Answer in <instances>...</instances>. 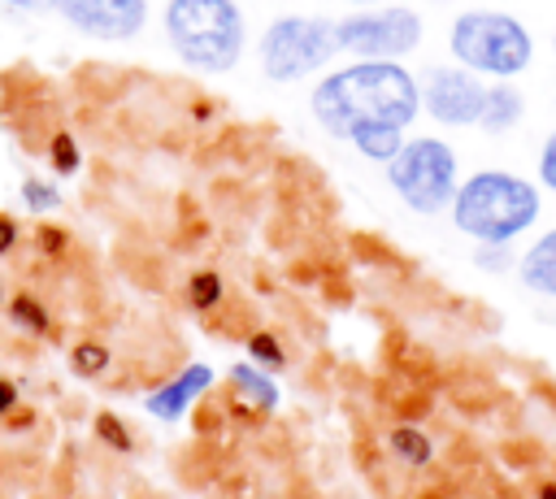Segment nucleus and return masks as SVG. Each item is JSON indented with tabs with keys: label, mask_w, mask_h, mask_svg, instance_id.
<instances>
[{
	"label": "nucleus",
	"mask_w": 556,
	"mask_h": 499,
	"mask_svg": "<svg viewBox=\"0 0 556 499\" xmlns=\"http://www.w3.org/2000/svg\"><path fill=\"white\" fill-rule=\"evenodd\" d=\"M308 113L330 139H348L356 126L387 121V126H413L421 113V87L417 74L404 61H348L339 69H326L308 91Z\"/></svg>",
	"instance_id": "f257e3e1"
},
{
	"label": "nucleus",
	"mask_w": 556,
	"mask_h": 499,
	"mask_svg": "<svg viewBox=\"0 0 556 499\" xmlns=\"http://www.w3.org/2000/svg\"><path fill=\"white\" fill-rule=\"evenodd\" d=\"M447 213L456 234L473 243H517L526 230H534L543 195L513 169H473L469 178H460Z\"/></svg>",
	"instance_id": "f03ea898"
},
{
	"label": "nucleus",
	"mask_w": 556,
	"mask_h": 499,
	"mask_svg": "<svg viewBox=\"0 0 556 499\" xmlns=\"http://www.w3.org/2000/svg\"><path fill=\"white\" fill-rule=\"evenodd\" d=\"M174 56L200 74H230L248 48V17L235 0H169L161 13Z\"/></svg>",
	"instance_id": "7ed1b4c3"
},
{
	"label": "nucleus",
	"mask_w": 556,
	"mask_h": 499,
	"mask_svg": "<svg viewBox=\"0 0 556 499\" xmlns=\"http://www.w3.org/2000/svg\"><path fill=\"white\" fill-rule=\"evenodd\" d=\"M447 52L482 78H517L534 61V35L504 9H460L447 26Z\"/></svg>",
	"instance_id": "20e7f679"
},
{
	"label": "nucleus",
	"mask_w": 556,
	"mask_h": 499,
	"mask_svg": "<svg viewBox=\"0 0 556 499\" xmlns=\"http://www.w3.org/2000/svg\"><path fill=\"white\" fill-rule=\"evenodd\" d=\"M334 56V17L321 13H278L256 39V65L269 82H304L313 74H326Z\"/></svg>",
	"instance_id": "39448f33"
},
{
	"label": "nucleus",
	"mask_w": 556,
	"mask_h": 499,
	"mask_svg": "<svg viewBox=\"0 0 556 499\" xmlns=\"http://www.w3.org/2000/svg\"><path fill=\"white\" fill-rule=\"evenodd\" d=\"M387 182L408 213L439 217V213H447V204L460 187V156L439 135H408L404 148L387 161Z\"/></svg>",
	"instance_id": "423d86ee"
},
{
	"label": "nucleus",
	"mask_w": 556,
	"mask_h": 499,
	"mask_svg": "<svg viewBox=\"0 0 556 499\" xmlns=\"http://www.w3.org/2000/svg\"><path fill=\"white\" fill-rule=\"evenodd\" d=\"M334 39L339 52L356 61H404L421 48L426 22L408 4H356L352 13L334 17Z\"/></svg>",
	"instance_id": "0eeeda50"
},
{
	"label": "nucleus",
	"mask_w": 556,
	"mask_h": 499,
	"mask_svg": "<svg viewBox=\"0 0 556 499\" xmlns=\"http://www.w3.org/2000/svg\"><path fill=\"white\" fill-rule=\"evenodd\" d=\"M421 113L434 121V126H452V130H465V126H478V113H482V95H486V78L447 61V65H430L421 78Z\"/></svg>",
	"instance_id": "6e6552de"
},
{
	"label": "nucleus",
	"mask_w": 556,
	"mask_h": 499,
	"mask_svg": "<svg viewBox=\"0 0 556 499\" xmlns=\"http://www.w3.org/2000/svg\"><path fill=\"white\" fill-rule=\"evenodd\" d=\"M52 9L87 39L122 43L148 26V0H52Z\"/></svg>",
	"instance_id": "1a4fd4ad"
},
{
	"label": "nucleus",
	"mask_w": 556,
	"mask_h": 499,
	"mask_svg": "<svg viewBox=\"0 0 556 499\" xmlns=\"http://www.w3.org/2000/svg\"><path fill=\"white\" fill-rule=\"evenodd\" d=\"M208 386H213V369L208 364H187L182 373H174V382H165L161 391L148 395V412L161 417V421H178Z\"/></svg>",
	"instance_id": "9d476101"
},
{
	"label": "nucleus",
	"mask_w": 556,
	"mask_h": 499,
	"mask_svg": "<svg viewBox=\"0 0 556 499\" xmlns=\"http://www.w3.org/2000/svg\"><path fill=\"white\" fill-rule=\"evenodd\" d=\"M526 117V95L513 78H491L486 95H482V113H478V130L482 135H508L517 130Z\"/></svg>",
	"instance_id": "9b49d317"
},
{
	"label": "nucleus",
	"mask_w": 556,
	"mask_h": 499,
	"mask_svg": "<svg viewBox=\"0 0 556 499\" xmlns=\"http://www.w3.org/2000/svg\"><path fill=\"white\" fill-rule=\"evenodd\" d=\"M517 278L526 291L556 299V226L530 239V247L517 256Z\"/></svg>",
	"instance_id": "f8f14e48"
},
{
	"label": "nucleus",
	"mask_w": 556,
	"mask_h": 499,
	"mask_svg": "<svg viewBox=\"0 0 556 499\" xmlns=\"http://www.w3.org/2000/svg\"><path fill=\"white\" fill-rule=\"evenodd\" d=\"M404 139H408V130L404 126H387V121H369V126H356L343 143H352L365 161H374V165H387L400 148H404Z\"/></svg>",
	"instance_id": "ddd939ff"
},
{
	"label": "nucleus",
	"mask_w": 556,
	"mask_h": 499,
	"mask_svg": "<svg viewBox=\"0 0 556 499\" xmlns=\"http://www.w3.org/2000/svg\"><path fill=\"white\" fill-rule=\"evenodd\" d=\"M230 386L235 395L243 399V408H256V412H269L278 404V382L269 373H261L256 364H235L230 369Z\"/></svg>",
	"instance_id": "4468645a"
},
{
	"label": "nucleus",
	"mask_w": 556,
	"mask_h": 499,
	"mask_svg": "<svg viewBox=\"0 0 556 499\" xmlns=\"http://www.w3.org/2000/svg\"><path fill=\"white\" fill-rule=\"evenodd\" d=\"M387 447H391L404 464H413V469H417V464H430V451H434V447H430V438H426L417 425H395Z\"/></svg>",
	"instance_id": "2eb2a0df"
},
{
	"label": "nucleus",
	"mask_w": 556,
	"mask_h": 499,
	"mask_svg": "<svg viewBox=\"0 0 556 499\" xmlns=\"http://www.w3.org/2000/svg\"><path fill=\"white\" fill-rule=\"evenodd\" d=\"M473 265H478V269H491V273H500V269H517L513 243H478V247H473Z\"/></svg>",
	"instance_id": "dca6fc26"
},
{
	"label": "nucleus",
	"mask_w": 556,
	"mask_h": 499,
	"mask_svg": "<svg viewBox=\"0 0 556 499\" xmlns=\"http://www.w3.org/2000/svg\"><path fill=\"white\" fill-rule=\"evenodd\" d=\"M70 364H74V373L91 378V373H104V364H109V351H104L100 343H78V347L70 351Z\"/></svg>",
	"instance_id": "f3484780"
},
{
	"label": "nucleus",
	"mask_w": 556,
	"mask_h": 499,
	"mask_svg": "<svg viewBox=\"0 0 556 499\" xmlns=\"http://www.w3.org/2000/svg\"><path fill=\"white\" fill-rule=\"evenodd\" d=\"M22 200H26V208H35V213H48V208L61 204L56 187H52V182H39V178H26V182H22Z\"/></svg>",
	"instance_id": "a211bd4d"
},
{
	"label": "nucleus",
	"mask_w": 556,
	"mask_h": 499,
	"mask_svg": "<svg viewBox=\"0 0 556 499\" xmlns=\"http://www.w3.org/2000/svg\"><path fill=\"white\" fill-rule=\"evenodd\" d=\"M187 295H191V304H195V308H213V304L222 299V278L204 269V273H195V278H191Z\"/></svg>",
	"instance_id": "6ab92c4d"
},
{
	"label": "nucleus",
	"mask_w": 556,
	"mask_h": 499,
	"mask_svg": "<svg viewBox=\"0 0 556 499\" xmlns=\"http://www.w3.org/2000/svg\"><path fill=\"white\" fill-rule=\"evenodd\" d=\"M9 312H13V321L30 325L35 334H43V330H48V312L39 308V299H35V295H17V299L9 304Z\"/></svg>",
	"instance_id": "aec40b11"
},
{
	"label": "nucleus",
	"mask_w": 556,
	"mask_h": 499,
	"mask_svg": "<svg viewBox=\"0 0 556 499\" xmlns=\"http://www.w3.org/2000/svg\"><path fill=\"white\" fill-rule=\"evenodd\" d=\"M48 156H52V165H56V174H74L78 169V143L61 130V135H52V143H48Z\"/></svg>",
	"instance_id": "412c9836"
},
{
	"label": "nucleus",
	"mask_w": 556,
	"mask_h": 499,
	"mask_svg": "<svg viewBox=\"0 0 556 499\" xmlns=\"http://www.w3.org/2000/svg\"><path fill=\"white\" fill-rule=\"evenodd\" d=\"M539 187L556 195V130H552V135L543 139V148H539Z\"/></svg>",
	"instance_id": "4be33fe9"
},
{
	"label": "nucleus",
	"mask_w": 556,
	"mask_h": 499,
	"mask_svg": "<svg viewBox=\"0 0 556 499\" xmlns=\"http://www.w3.org/2000/svg\"><path fill=\"white\" fill-rule=\"evenodd\" d=\"M96 434L109 443V447H117V451H126L130 447V434H126V425H117V417H96Z\"/></svg>",
	"instance_id": "5701e85b"
},
{
	"label": "nucleus",
	"mask_w": 556,
	"mask_h": 499,
	"mask_svg": "<svg viewBox=\"0 0 556 499\" xmlns=\"http://www.w3.org/2000/svg\"><path fill=\"white\" fill-rule=\"evenodd\" d=\"M252 356H261V360H269V364H278L282 360V347L278 343H269V334H252Z\"/></svg>",
	"instance_id": "b1692460"
},
{
	"label": "nucleus",
	"mask_w": 556,
	"mask_h": 499,
	"mask_svg": "<svg viewBox=\"0 0 556 499\" xmlns=\"http://www.w3.org/2000/svg\"><path fill=\"white\" fill-rule=\"evenodd\" d=\"M13 243H17V221L0 213V256H4V252H13Z\"/></svg>",
	"instance_id": "393cba45"
},
{
	"label": "nucleus",
	"mask_w": 556,
	"mask_h": 499,
	"mask_svg": "<svg viewBox=\"0 0 556 499\" xmlns=\"http://www.w3.org/2000/svg\"><path fill=\"white\" fill-rule=\"evenodd\" d=\"M39 243H43V252H61V247H65V234L52 230V226H43V230H39Z\"/></svg>",
	"instance_id": "a878e982"
},
{
	"label": "nucleus",
	"mask_w": 556,
	"mask_h": 499,
	"mask_svg": "<svg viewBox=\"0 0 556 499\" xmlns=\"http://www.w3.org/2000/svg\"><path fill=\"white\" fill-rule=\"evenodd\" d=\"M13 404H17V386H13V382H4V378H0V417H4V412H9V408H13Z\"/></svg>",
	"instance_id": "bb28decb"
},
{
	"label": "nucleus",
	"mask_w": 556,
	"mask_h": 499,
	"mask_svg": "<svg viewBox=\"0 0 556 499\" xmlns=\"http://www.w3.org/2000/svg\"><path fill=\"white\" fill-rule=\"evenodd\" d=\"M4 4H17V9H35V4H43V0H4Z\"/></svg>",
	"instance_id": "cd10ccee"
},
{
	"label": "nucleus",
	"mask_w": 556,
	"mask_h": 499,
	"mask_svg": "<svg viewBox=\"0 0 556 499\" xmlns=\"http://www.w3.org/2000/svg\"><path fill=\"white\" fill-rule=\"evenodd\" d=\"M348 4H382V0H348Z\"/></svg>",
	"instance_id": "c85d7f7f"
},
{
	"label": "nucleus",
	"mask_w": 556,
	"mask_h": 499,
	"mask_svg": "<svg viewBox=\"0 0 556 499\" xmlns=\"http://www.w3.org/2000/svg\"><path fill=\"white\" fill-rule=\"evenodd\" d=\"M552 56H556V30H552Z\"/></svg>",
	"instance_id": "c756f323"
}]
</instances>
